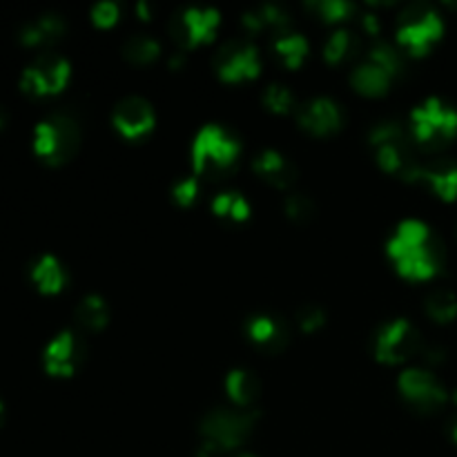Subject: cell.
I'll return each instance as SVG.
<instances>
[{
  "label": "cell",
  "mask_w": 457,
  "mask_h": 457,
  "mask_svg": "<svg viewBox=\"0 0 457 457\" xmlns=\"http://www.w3.org/2000/svg\"><path fill=\"white\" fill-rule=\"evenodd\" d=\"M388 254L409 279H428L445 263V248L427 223L406 219L388 241Z\"/></svg>",
  "instance_id": "1"
},
{
  "label": "cell",
  "mask_w": 457,
  "mask_h": 457,
  "mask_svg": "<svg viewBox=\"0 0 457 457\" xmlns=\"http://www.w3.org/2000/svg\"><path fill=\"white\" fill-rule=\"evenodd\" d=\"M239 159V143L221 125H205L192 143V165L199 174L219 179Z\"/></svg>",
  "instance_id": "2"
},
{
  "label": "cell",
  "mask_w": 457,
  "mask_h": 457,
  "mask_svg": "<svg viewBox=\"0 0 457 457\" xmlns=\"http://www.w3.org/2000/svg\"><path fill=\"white\" fill-rule=\"evenodd\" d=\"M457 134V110L437 96L427 98L411 112V137L415 143L436 150Z\"/></svg>",
  "instance_id": "3"
},
{
  "label": "cell",
  "mask_w": 457,
  "mask_h": 457,
  "mask_svg": "<svg viewBox=\"0 0 457 457\" xmlns=\"http://www.w3.org/2000/svg\"><path fill=\"white\" fill-rule=\"evenodd\" d=\"M257 413L248 409H214L201 422V445L210 446L214 453L235 449L248 437Z\"/></svg>",
  "instance_id": "4"
},
{
  "label": "cell",
  "mask_w": 457,
  "mask_h": 457,
  "mask_svg": "<svg viewBox=\"0 0 457 457\" xmlns=\"http://www.w3.org/2000/svg\"><path fill=\"white\" fill-rule=\"evenodd\" d=\"M397 43L413 56H422L445 31L440 13L427 3H413L397 18Z\"/></svg>",
  "instance_id": "5"
},
{
  "label": "cell",
  "mask_w": 457,
  "mask_h": 457,
  "mask_svg": "<svg viewBox=\"0 0 457 457\" xmlns=\"http://www.w3.org/2000/svg\"><path fill=\"white\" fill-rule=\"evenodd\" d=\"M79 125L67 114H52L47 120L36 125L34 150L47 163L58 165L62 161H70L79 150Z\"/></svg>",
  "instance_id": "6"
},
{
  "label": "cell",
  "mask_w": 457,
  "mask_h": 457,
  "mask_svg": "<svg viewBox=\"0 0 457 457\" xmlns=\"http://www.w3.org/2000/svg\"><path fill=\"white\" fill-rule=\"evenodd\" d=\"M424 351V339L409 320H393L375 337V357L379 361H404Z\"/></svg>",
  "instance_id": "7"
},
{
  "label": "cell",
  "mask_w": 457,
  "mask_h": 457,
  "mask_svg": "<svg viewBox=\"0 0 457 457\" xmlns=\"http://www.w3.org/2000/svg\"><path fill=\"white\" fill-rule=\"evenodd\" d=\"M70 80V62L58 54H43L22 71L21 87L31 96H49L61 92Z\"/></svg>",
  "instance_id": "8"
},
{
  "label": "cell",
  "mask_w": 457,
  "mask_h": 457,
  "mask_svg": "<svg viewBox=\"0 0 457 457\" xmlns=\"http://www.w3.org/2000/svg\"><path fill=\"white\" fill-rule=\"evenodd\" d=\"M214 67L223 80H244L253 79L262 70V56L253 43L241 38H232L223 43L214 54Z\"/></svg>",
  "instance_id": "9"
},
{
  "label": "cell",
  "mask_w": 457,
  "mask_h": 457,
  "mask_svg": "<svg viewBox=\"0 0 457 457\" xmlns=\"http://www.w3.org/2000/svg\"><path fill=\"white\" fill-rule=\"evenodd\" d=\"M219 25V12L210 7H187L179 16L170 21V36L177 40L181 49H190L195 45L212 38Z\"/></svg>",
  "instance_id": "10"
},
{
  "label": "cell",
  "mask_w": 457,
  "mask_h": 457,
  "mask_svg": "<svg viewBox=\"0 0 457 457\" xmlns=\"http://www.w3.org/2000/svg\"><path fill=\"white\" fill-rule=\"evenodd\" d=\"M397 386H400V391L404 393V397L411 404L424 411L437 409V406H442L449 400V393L442 386L440 379L433 373H428L427 369H418V366L406 369L400 375V379H397Z\"/></svg>",
  "instance_id": "11"
},
{
  "label": "cell",
  "mask_w": 457,
  "mask_h": 457,
  "mask_svg": "<svg viewBox=\"0 0 457 457\" xmlns=\"http://www.w3.org/2000/svg\"><path fill=\"white\" fill-rule=\"evenodd\" d=\"M297 120L312 134H328L342 125V107L328 96H317L297 107Z\"/></svg>",
  "instance_id": "12"
},
{
  "label": "cell",
  "mask_w": 457,
  "mask_h": 457,
  "mask_svg": "<svg viewBox=\"0 0 457 457\" xmlns=\"http://www.w3.org/2000/svg\"><path fill=\"white\" fill-rule=\"evenodd\" d=\"M114 125L123 137L137 138L152 129L154 125V110L141 96H128L114 107Z\"/></svg>",
  "instance_id": "13"
},
{
  "label": "cell",
  "mask_w": 457,
  "mask_h": 457,
  "mask_svg": "<svg viewBox=\"0 0 457 457\" xmlns=\"http://www.w3.org/2000/svg\"><path fill=\"white\" fill-rule=\"evenodd\" d=\"M80 342L71 330H65L58 337L52 339V344L45 351V369L49 375L67 378L76 370L80 361Z\"/></svg>",
  "instance_id": "14"
},
{
  "label": "cell",
  "mask_w": 457,
  "mask_h": 457,
  "mask_svg": "<svg viewBox=\"0 0 457 457\" xmlns=\"http://www.w3.org/2000/svg\"><path fill=\"white\" fill-rule=\"evenodd\" d=\"M418 183H427L437 196L446 201L457 199V163L451 159H433L422 165Z\"/></svg>",
  "instance_id": "15"
},
{
  "label": "cell",
  "mask_w": 457,
  "mask_h": 457,
  "mask_svg": "<svg viewBox=\"0 0 457 457\" xmlns=\"http://www.w3.org/2000/svg\"><path fill=\"white\" fill-rule=\"evenodd\" d=\"M244 27L253 34H262V31H270L275 36H284L288 34V25H290V16L284 7L279 4H259V7L248 9L241 18Z\"/></svg>",
  "instance_id": "16"
},
{
  "label": "cell",
  "mask_w": 457,
  "mask_h": 457,
  "mask_svg": "<svg viewBox=\"0 0 457 457\" xmlns=\"http://www.w3.org/2000/svg\"><path fill=\"white\" fill-rule=\"evenodd\" d=\"M254 172L262 174L268 183L277 187H286L297 177V168L277 150H262L253 159Z\"/></svg>",
  "instance_id": "17"
},
{
  "label": "cell",
  "mask_w": 457,
  "mask_h": 457,
  "mask_svg": "<svg viewBox=\"0 0 457 457\" xmlns=\"http://www.w3.org/2000/svg\"><path fill=\"white\" fill-rule=\"evenodd\" d=\"M248 337L259 346L268 348V351H279L284 346L288 330H286L284 321L272 320L270 315H254L248 320Z\"/></svg>",
  "instance_id": "18"
},
{
  "label": "cell",
  "mask_w": 457,
  "mask_h": 457,
  "mask_svg": "<svg viewBox=\"0 0 457 457\" xmlns=\"http://www.w3.org/2000/svg\"><path fill=\"white\" fill-rule=\"evenodd\" d=\"M65 31V22L56 13H45V16L36 18V21L27 22L21 31V40L29 47L36 45H47L54 40L61 38V34Z\"/></svg>",
  "instance_id": "19"
},
{
  "label": "cell",
  "mask_w": 457,
  "mask_h": 457,
  "mask_svg": "<svg viewBox=\"0 0 457 457\" xmlns=\"http://www.w3.org/2000/svg\"><path fill=\"white\" fill-rule=\"evenodd\" d=\"M351 80L353 85H355V89H360L361 94H373V96H378V94L386 92L393 79L382 70V67L366 61V62H360V65L353 70Z\"/></svg>",
  "instance_id": "20"
},
{
  "label": "cell",
  "mask_w": 457,
  "mask_h": 457,
  "mask_svg": "<svg viewBox=\"0 0 457 457\" xmlns=\"http://www.w3.org/2000/svg\"><path fill=\"white\" fill-rule=\"evenodd\" d=\"M226 388H228V395H230L237 404L248 406V404H253L254 397L259 395V388H262V384H259L257 375L250 373V370L235 369L228 373Z\"/></svg>",
  "instance_id": "21"
},
{
  "label": "cell",
  "mask_w": 457,
  "mask_h": 457,
  "mask_svg": "<svg viewBox=\"0 0 457 457\" xmlns=\"http://www.w3.org/2000/svg\"><path fill=\"white\" fill-rule=\"evenodd\" d=\"M31 279L38 286V290L52 295L58 293V290L65 286V270H62V266L58 263L56 257L45 254V257H40L38 262H36L34 270H31Z\"/></svg>",
  "instance_id": "22"
},
{
  "label": "cell",
  "mask_w": 457,
  "mask_h": 457,
  "mask_svg": "<svg viewBox=\"0 0 457 457\" xmlns=\"http://www.w3.org/2000/svg\"><path fill=\"white\" fill-rule=\"evenodd\" d=\"M360 52V38L351 29H335L324 43V58L328 62H342Z\"/></svg>",
  "instance_id": "23"
},
{
  "label": "cell",
  "mask_w": 457,
  "mask_h": 457,
  "mask_svg": "<svg viewBox=\"0 0 457 457\" xmlns=\"http://www.w3.org/2000/svg\"><path fill=\"white\" fill-rule=\"evenodd\" d=\"M161 54V43L150 34H132L123 43V56L129 62L137 65H145L152 62Z\"/></svg>",
  "instance_id": "24"
},
{
  "label": "cell",
  "mask_w": 457,
  "mask_h": 457,
  "mask_svg": "<svg viewBox=\"0 0 457 457\" xmlns=\"http://www.w3.org/2000/svg\"><path fill=\"white\" fill-rule=\"evenodd\" d=\"M76 320L83 328L87 330H101L103 326L110 320V311H107L105 299H101L98 295H87L83 302L76 308Z\"/></svg>",
  "instance_id": "25"
},
{
  "label": "cell",
  "mask_w": 457,
  "mask_h": 457,
  "mask_svg": "<svg viewBox=\"0 0 457 457\" xmlns=\"http://www.w3.org/2000/svg\"><path fill=\"white\" fill-rule=\"evenodd\" d=\"M272 47H275V54L286 62V65L297 67V65H302V61L306 58L311 45H308L306 36L284 34V36H277Z\"/></svg>",
  "instance_id": "26"
},
{
  "label": "cell",
  "mask_w": 457,
  "mask_h": 457,
  "mask_svg": "<svg viewBox=\"0 0 457 457\" xmlns=\"http://www.w3.org/2000/svg\"><path fill=\"white\" fill-rule=\"evenodd\" d=\"M369 61L382 67L391 79H395V76H400L406 70L404 54L397 47H393L391 43H375L369 52Z\"/></svg>",
  "instance_id": "27"
},
{
  "label": "cell",
  "mask_w": 457,
  "mask_h": 457,
  "mask_svg": "<svg viewBox=\"0 0 457 457\" xmlns=\"http://www.w3.org/2000/svg\"><path fill=\"white\" fill-rule=\"evenodd\" d=\"M424 306H427L428 317H433L436 321H451L457 317V297L449 288L431 290Z\"/></svg>",
  "instance_id": "28"
},
{
  "label": "cell",
  "mask_w": 457,
  "mask_h": 457,
  "mask_svg": "<svg viewBox=\"0 0 457 457\" xmlns=\"http://www.w3.org/2000/svg\"><path fill=\"white\" fill-rule=\"evenodd\" d=\"M212 210L221 217H232L241 221V219H248L250 204L239 192H219L212 199Z\"/></svg>",
  "instance_id": "29"
},
{
  "label": "cell",
  "mask_w": 457,
  "mask_h": 457,
  "mask_svg": "<svg viewBox=\"0 0 457 457\" xmlns=\"http://www.w3.org/2000/svg\"><path fill=\"white\" fill-rule=\"evenodd\" d=\"M308 9H312L326 22H337L351 16L355 12V4L348 0H317V3H308Z\"/></svg>",
  "instance_id": "30"
},
{
  "label": "cell",
  "mask_w": 457,
  "mask_h": 457,
  "mask_svg": "<svg viewBox=\"0 0 457 457\" xmlns=\"http://www.w3.org/2000/svg\"><path fill=\"white\" fill-rule=\"evenodd\" d=\"M263 101L270 107L272 112H288L295 105V94L288 85L284 83H272L268 85L266 92H263Z\"/></svg>",
  "instance_id": "31"
},
{
  "label": "cell",
  "mask_w": 457,
  "mask_h": 457,
  "mask_svg": "<svg viewBox=\"0 0 457 457\" xmlns=\"http://www.w3.org/2000/svg\"><path fill=\"white\" fill-rule=\"evenodd\" d=\"M284 208L286 212H288V217L295 219V221H306V219H311L312 212H315V204H312V199L311 196L302 195V192H293V195L286 196Z\"/></svg>",
  "instance_id": "32"
},
{
  "label": "cell",
  "mask_w": 457,
  "mask_h": 457,
  "mask_svg": "<svg viewBox=\"0 0 457 457\" xmlns=\"http://www.w3.org/2000/svg\"><path fill=\"white\" fill-rule=\"evenodd\" d=\"M295 320H297L299 328L311 333V330L320 328V326L324 324L326 311L320 306V303H302V306L297 308V312H295Z\"/></svg>",
  "instance_id": "33"
},
{
  "label": "cell",
  "mask_w": 457,
  "mask_h": 457,
  "mask_svg": "<svg viewBox=\"0 0 457 457\" xmlns=\"http://www.w3.org/2000/svg\"><path fill=\"white\" fill-rule=\"evenodd\" d=\"M116 18H119V4L112 3V0H101L92 7V21L98 27H110L114 25Z\"/></svg>",
  "instance_id": "34"
},
{
  "label": "cell",
  "mask_w": 457,
  "mask_h": 457,
  "mask_svg": "<svg viewBox=\"0 0 457 457\" xmlns=\"http://www.w3.org/2000/svg\"><path fill=\"white\" fill-rule=\"evenodd\" d=\"M172 195L179 204L187 205L196 199L199 195V181L195 177H186V179H179L172 187Z\"/></svg>",
  "instance_id": "35"
},
{
  "label": "cell",
  "mask_w": 457,
  "mask_h": 457,
  "mask_svg": "<svg viewBox=\"0 0 457 457\" xmlns=\"http://www.w3.org/2000/svg\"><path fill=\"white\" fill-rule=\"evenodd\" d=\"M361 27H364V31L369 36H379V31H382V22H379V16L373 12H364L361 13Z\"/></svg>",
  "instance_id": "36"
},
{
  "label": "cell",
  "mask_w": 457,
  "mask_h": 457,
  "mask_svg": "<svg viewBox=\"0 0 457 457\" xmlns=\"http://www.w3.org/2000/svg\"><path fill=\"white\" fill-rule=\"evenodd\" d=\"M137 13L143 18V21H147V18H150V9H147L145 3L137 4Z\"/></svg>",
  "instance_id": "37"
},
{
  "label": "cell",
  "mask_w": 457,
  "mask_h": 457,
  "mask_svg": "<svg viewBox=\"0 0 457 457\" xmlns=\"http://www.w3.org/2000/svg\"><path fill=\"white\" fill-rule=\"evenodd\" d=\"M4 120H7V114H4V110H3V107H0V128H3V125H4Z\"/></svg>",
  "instance_id": "38"
},
{
  "label": "cell",
  "mask_w": 457,
  "mask_h": 457,
  "mask_svg": "<svg viewBox=\"0 0 457 457\" xmlns=\"http://www.w3.org/2000/svg\"><path fill=\"white\" fill-rule=\"evenodd\" d=\"M451 436H453V440L457 442V420L453 422V427H451Z\"/></svg>",
  "instance_id": "39"
},
{
  "label": "cell",
  "mask_w": 457,
  "mask_h": 457,
  "mask_svg": "<svg viewBox=\"0 0 457 457\" xmlns=\"http://www.w3.org/2000/svg\"><path fill=\"white\" fill-rule=\"evenodd\" d=\"M451 400H453V402H455V404H457V388H455V391H453V393H451Z\"/></svg>",
  "instance_id": "40"
},
{
  "label": "cell",
  "mask_w": 457,
  "mask_h": 457,
  "mask_svg": "<svg viewBox=\"0 0 457 457\" xmlns=\"http://www.w3.org/2000/svg\"><path fill=\"white\" fill-rule=\"evenodd\" d=\"M237 457H254V455H248V453H245V455H237Z\"/></svg>",
  "instance_id": "41"
},
{
  "label": "cell",
  "mask_w": 457,
  "mask_h": 457,
  "mask_svg": "<svg viewBox=\"0 0 457 457\" xmlns=\"http://www.w3.org/2000/svg\"><path fill=\"white\" fill-rule=\"evenodd\" d=\"M0 418H3V404H0Z\"/></svg>",
  "instance_id": "42"
}]
</instances>
